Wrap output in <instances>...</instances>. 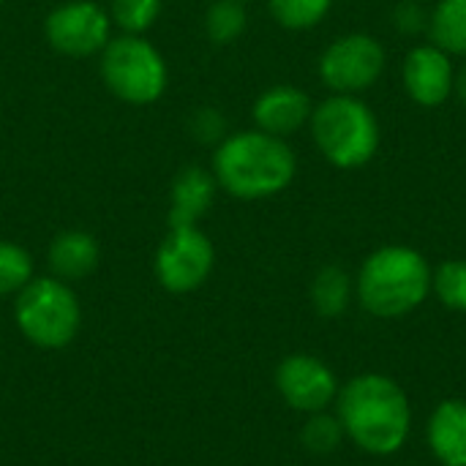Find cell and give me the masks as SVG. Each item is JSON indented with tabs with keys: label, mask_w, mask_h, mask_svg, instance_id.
<instances>
[{
	"label": "cell",
	"mask_w": 466,
	"mask_h": 466,
	"mask_svg": "<svg viewBox=\"0 0 466 466\" xmlns=\"http://www.w3.org/2000/svg\"><path fill=\"white\" fill-rule=\"evenodd\" d=\"M210 172L229 197L254 202L289 188L298 175V158L287 139L254 128L227 134L216 145Z\"/></svg>",
	"instance_id": "1"
},
{
	"label": "cell",
	"mask_w": 466,
	"mask_h": 466,
	"mask_svg": "<svg viewBox=\"0 0 466 466\" xmlns=\"http://www.w3.org/2000/svg\"><path fill=\"white\" fill-rule=\"evenodd\" d=\"M339 420L344 434L371 456H393L412 429V410L404 388L382 374H363L339 393Z\"/></svg>",
	"instance_id": "2"
},
{
	"label": "cell",
	"mask_w": 466,
	"mask_h": 466,
	"mask_svg": "<svg viewBox=\"0 0 466 466\" xmlns=\"http://www.w3.org/2000/svg\"><path fill=\"white\" fill-rule=\"evenodd\" d=\"M363 309L382 319L407 317L431 292V268L410 246H382L366 257L355 281Z\"/></svg>",
	"instance_id": "3"
},
{
	"label": "cell",
	"mask_w": 466,
	"mask_h": 466,
	"mask_svg": "<svg viewBox=\"0 0 466 466\" xmlns=\"http://www.w3.org/2000/svg\"><path fill=\"white\" fill-rule=\"evenodd\" d=\"M309 126L319 153L339 169L366 167L382 142V128L374 109L358 96L333 93L319 101Z\"/></svg>",
	"instance_id": "4"
},
{
	"label": "cell",
	"mask_w": 466,
	"mask_h": 466,
	"mask_svg": "<svg viewBox=\"0 0 466 466\" xmlns=\"http://www.w3.org/2000/svg\"><path fill=\"white\" fill-rule=\"evenodd\" d=\"M14 319L19 333L38 350L68 347L82 328V309L68 287L55 276L30 279L14 303Z\"/></svg>",
	"instance_id": "5"
},
{
	"label": "cell",
	"mask_w": 466,
	"mask_h": 466,
	"mask_svg": "<svg viewBox=\"0 0 466 466\" xmlns=\"http://www.w3.org/2000/svg\"><path fill=\"white\" fill-rule=\"evenodd\" d=\"M106 90L134 106L158 101L169 85V68L161 52L145 35H117L101 49L98 63Z\"/></svg>",
	"instance_id": "6"
},
{
	"label": "cell",
	"mask_w": 466,
	"mask_h": 466,
	"mask_svg": "<svg viewBox=\"0 0 466 466\" xmlns=\"http://www.w3.org/2000/svg\"><path fill=\"white\" fill-rule=\"evenodd\" d=\"M213 265L216 248L199 227H169L153 259L158 284L172 295L199 289L210 279Z\"/></svg>",
	"instance_id": "7"
},
{
	"label": "cell",
	"mask_w": 466,
	"mask_h": 466,
	"mask_svg": "<svg viewBox=\"0 0 466 466\" xmlns=\"http://www.w3.org/2000/svg\"><path fill=\"white\" fill-rule=\"evenodd\" d=\"M388 63L385 46L369 33H347L328 44L319 57V79L341 96H360L374 87Z\"/></svg>",
	"instance_id": "8"
},
{
	"label": "cell",
	"mask_w": 466,
	"mask_h": 466,
	"mask_svg": "<svg viewBox=\"0 0 466 466\" xmlns=\"http://www.w3.org/2000/svg\"><path fill=\"white\" fill-rule=\"evenodd\" d=\"M46 44L66 57H90L112 38L109 11L96 0H66L44 19Z\"/></svg>",
	"instance_id": "9"
},
{
	"label": "cell",
	"mask_w": 466,
	"mask_h": 466,
	"mask_svg": "<svg viewBox=\"0 0 466 466\" xmlns=\"http://www.w3.org/2000/svg\"><path fill=\"white\" fill-rule=\"evenodd\" d=\"M276 388L295 412H325L339 399L333 371L314 355H289L276 369Z\"/></svg>",
	"instance_id": "10"
},
{
	"label": "cell",
	"mask_w": 466,
	"mask_h": 466,
	"mask_svg": "<svg viewBox=\"0 0 466 466\" xmlns=\"http://www.w3.org/2000/svg\"><path fill=\"white\" fill-rule=\"evenodd\" d=\"M401 76H404V87L410 98L426 109L442 106L453 96L456 68H453L451 55L440 49L437 44H423V46L410 49V55L404 57Z\"/></svg>",
	"instance_id": "11"
},
{
	"label": "cell",
	"mask_w": 466,
	"mask_h": 466,
	"mask_svg": "<svg viewBox=\"0 0 466 466\" xmlns=\"http://www.w3.org/2000/svg\"><path fill=\"white\" fill-rule=\"evenodd\" d=\"M311 98L295 85H273L265 93H259L251 106L254 126L281 139L298 134L311 120Z\"/></svg>",
	"instance_id": "12"
},
{
	"label": "cell",
	"mask_w": 466,
	"mask_h": 466,
	"mask_svg": "<svg viewBox=\"0 0 466 466\" xmlns=\"http://www.w3.org/2000/svg\"><path fill=\"white\" fill-rule=\"evenodd\" d=\"M218 183L216 175L205 167H183L169 188V227H199V218L210 210Z\"/></svg>",
	"instance_id": "13"
},
{
	"label": "cell",
	"mask_w": 466,
	"mask_h": 466,
	"mask_svg": "<svg viewBox=\"0 0 466 466\" xmlns=\"http://www.w3.org/2000/svg\"><path fill=\"white\" fill-rule=\"evenodd\" d=\"M429 448L442 466H466V401H442L429 420Z\"/></svg>",
	"instance_id": "14"
},
{
	"label": "cell",
	"mask_w": 466,
	"mask_h": 466,
	"mask_svg": "<svg viewBox=\"0 0 466 466\" xmlns=\"http://www.w3.org/2000/svg\"><path fill=\"white\" fill-rule=\"evenodd\" d=\"M98 243L90 232L82 229H66L60 235H55V240L49 243V270L55 279L60 281H79L85 276H90L98 268Z\"/></svg>",
	"instance_id": "15"
},
{
	"label": "cell",
	"mask_w": 466,
	"mask_h": 466,
	"mask_svg": "<svg viewBox=\"0 0 466 466\" xmlns=\"http://www.w3.org/2000/svg\"><path fill=\"white\" fill-rule=\"evenodd\" d=\"M431 44L466 57V0H440L429 14Z\"/></svg>",
	"instance_id": "16"
},
{
	"label": "cell",
	"mask_w": 466,
	"mask_h": 466,
	"mask_svg": "<svg viewBox=\"0 0 466 466\" xmlns=\"http://www.w3.org/2000/svg\"><path fill=\"white\" fill-rule=\"evenodd\" d=\"M352 300V281L347 276V270L336 268V265H328L322 268L314 281H311V303L317 309V314L333 319V317H341L347 311Z\"/></svg>",
	"instance_id": "17"
},
{
	"label": "cell",
	"mask_w": 466,
	"mask_h": 466,
	"mask_svg": "<svg viewBox=\"0 0 466 466\" xmlns=\"http://www.w3.org/2000/svg\"><path fill=\"white\" fill-rule=\"evenodd\" d=\"M248 14L243 0H213L205 11V33L216 46H227L246 33Z\"/></svg>",
	"instance_id": "18"
},
{
	"label": "cell",
	"mask_w": 466,
	"mask_h": 466,
	"mask_svg": "<svg viewBox=\"0 0 466 466\" xmlns=\"http://www.w3.org/2000/svg\"><path fill=\"white\" fill-rule=\"evenodd\" d=\"M270 16L284 30H311L333 8V0H268Z\"/></svg>",
	"instance_id": "19"
},
{
	"label": "cell",
	"mask_w": 466,
	"mask_h": 466,
	"mask_svg": "<svg viewBox=\"0 0 466 466\" xmlns=\"http://www.w3.org/2000/svg\"><path fill=\"white\" fill-rule=\"evenodd\" d=\"M109 19L128 35L150 30L161 14V0H109Z\"/></svg>",
	"instance_id": "20"
},
{
	"label": "cell",
	"mask_w": 466,
	"mask_h": 466,
	"mask_svg": "<svg viewBox=\"0 0 466 466\" xmlns=\"http://www.w3.org/2000/svg\"><path fill=\"white\" fill-rule=\"evenodd\" d=\"M431 289L442 306L466 311V259H451L431 270Z\"/></svg>",
	"instance_id": "21"
},
{
	"label": "cell",
	"mask_w": 466,
	"mask_h": 466,
	"mask_svg": "<svg viewBox=\"0 0 466 466\" xmlns=\"http://www.w3.org/2000/svg\"><path fill=\"white\" fill-rule=\"evenodd\" d=\"M33 279V257L11 240H0V295H16Z\"/></svg>",
	"instance_id": "22"
},
{
	"label": "cell",
	"mask_w": 466,
	"mask_h": 466,
	"mask_svg": "<svg viewBox=\"0 0 466 466\" xmlns=\"http://www.w3.org/2000/svg\"><path fill=\"white\" fill-rule=\"evenodd\" d=\"M341 437H344L341 420L333 415H325V412H314L309 418V423L303 426V445L319 456L333 453L341 445Z\"/></svg>",
	"instance_id": "23"
},
{
	"label": "cell",
	"mask_w": 466,
	"mask_h": 466,
	"mask_svg": "<svg viewBox=\"0 0 466 466\" xmlns=\"http://www.w3.org/2000/svg\"><path fill=\"white\" fill-rule=\"evenodd\" d=\"M393 27L404 35H418L429 30V14L418 0H401L393 8Z\"/></svg>",
	"instance_id": "24"
},
{
	"label": "cell",
	"mask_w": 466,
	"mask_h": 466,
	"mask_svg": "<svg viewBox=\"0 0 466 466\" xmlns=\"http://www.w3.org/2000/svg\"><path fill=\"white\" fill-rule=\"evenodd\" d=\"M227 123H224V115L213 106H202L197 109V115L191 117V134L199 139V142H221L227 134Z\"/></svg>",
	"instance_id": "25"
},
{
	"label": "cell",
	"mask_w": 466,
	"mask_h": 466,
	"mask_svg": "<svg viewBox=\"0 0 466 466\" xmlns=\"http://www.w3.org/2000/svg\"><path fill=\"white\" fill-rule=\"evenodd\" d=\"M453 93L459 96V101L466 106V66L461 71H456V79H453Z\"/></svg>",
	"instance_id": "26"
},
{
	"label": "cell",
	"mask_w": 466,
	"mask_h": 466,
	"mask_svg": "<svg viewBox=\"0 0 466 466\" xmlns=\"http://www.w3.org/2000/svg\"><path fill=\"white\" fill-rule=\"evenodd\" d=\"M0 5H3V0H0Z\"/></svg>",
	"instance_id": "27"
},
{
	"label": "cell",
	"mask_w": 466,
	"mask_h": 466,
	"mask_svg": "<svg viewBox=\"0 0 466 466\" xmlns=\"http://www.w3.org/2000/svg\"><path fill=\"white\" fill-rule=\"evenodd\" d=\"M243 3H246V0H243Z\"/></svg>",
	"instance_id": "28"
}]
</instances>
